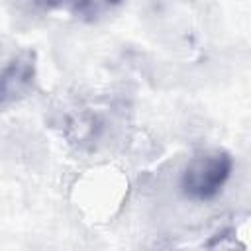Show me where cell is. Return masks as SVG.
Instances as JSON below:
<instances>
[{
  "instance_id": "1",
  "label": "cell",
  "mask_w": 251,
  "mask_h": 251,
  "mask_svg": "<svg viewBox=\"0 0 251 251\" xmlns=\"http://www.w3.org/2000/svg\"><path fill=\"white\" fill-rule=\"evenodd\" d=\"M233 171V157L224 149L206 151L194 155L180 175V190L190 200H212L216 198Z\"/></svg>"
},
{
  "instance_id": "2",
  "label": "cell",
  "mask_w": 251,
  "mask_h": 251,
  "mask_svg": "<svg viewBox=\"0 0 251 251\" xmlns=\"http://www.w3.org/2000/svg\"><path fill=\"white\" fill-rule=\"evenodd\" d=\"M37 63L33 51H22L0 71V110L24 100L35 84Z\"/></svg>"
},
{
  "instance_id": "3",
  "label": "cell",
  "mask_w": 251,
  "mask_h": 251,
  "mask_svg": "<svg viewBox=\"0 0 251 251\" xmlns=\"http://www.w3.org/2000/svg\"><path fill=\"white\" fill-rule=\"evenodd\" d=\"M126 0H69L71 12L86 22L100 20L122 6Z\"/></svg>"
},
{
  "instance_id": "4",
  "label": "cell",
  "mask_w": 251,
  "mask_h": 251,
  "mask_svg": "<svg viewBox=\"0 0 251 251\" xmlns=\"http://www.w3.org/2000/svg\"><path fill=\"white\" fill-rule=\"evenodd\" d=\"M31 6H35V8H39V10H53V8H59V6H63L65 2H69V0H27Z\"/></svg>"
}]
</instances>
